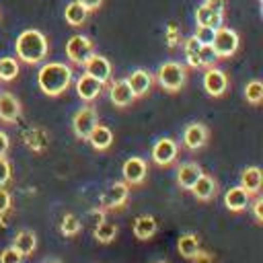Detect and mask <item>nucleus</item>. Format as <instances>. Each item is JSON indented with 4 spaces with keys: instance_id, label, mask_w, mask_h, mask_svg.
I'll list each match as a JSON object with an SVG mask.
<instances>
[{
    "instance_id": "obj_39",
    "label": "nucleus",
    "mask_w": 263,
    "mask_h": 263,
    "mask_svg": "<svg viewBox=\"0 0 263 263\" xmlns=\"http://www.w3.org/2000/svg\"><path fill=\"white\" fill-rule=\"evenodd\" d=\"M191 259H193V263H214L212 255H208V253H203V251H197Z\"/></svg>"
},
{
    "instance_id": "obj_40",
    "label": "nucleus",
    "mask_w": 263,
    "mask_h": 263,
    "mask_svg": "<svg viewBox=\"0 0 263 263\" xmlns=\"http://www.w3.org/2000/svg\"><path fill=\"white\" fill-rule=\"evenodd\" d=\"M8 148H10V140H8L6 132H0V156H6Z\"/></svg>"
},
{
    "instance_id": "obj_12",
    "label": "nucleus",
    "mask_w": 263,
    "mask_h": 263,
    "mask_svg": "<svg viewBox=\"0 0 263 263\" xmlns=\"http://www.w3.org/2000/svg\"><path fill=\"white\" fill-rule=\"evenodd\" d=\"M208 142V127L203 123H189L183 132V144L187 150H199Z\"/></svg>"
},
{
    "instance_id": "obj_11",
    "label": "nucleus",
    "mask_w": 263,
    "mask_h": 263,
    "mask_svg": "<svg viewBox=\"0 0 263 263\" xmlns=\"http://www.w3.org/2000/svg\"><path fill=\"white\" fill-rule=\"evenodd\" d=\"M121 173H123V179H125L127 185H140V183H144V179L148 175V166H146V162L142 158L132 156V158H127L123 162Z\"/></svg>"
},
{
    "instance_id": "obj_16",
    "label": "nucleus",
    "mask_w": 263,
    "mask_h": 263,
    "mask_svg": "<svg viewBox=\"0 0 263 263\" xmlns=\"http://www.w3.org/2000/svg\"><path fill=\"white\" fill-rule=\"evenodd\" d=\"M109 99H111V103L115 107H127V105H132L136 101L127 80H115L111 84V88H109Z\"/></svg>"
},
{
    "instance_id": "obj_19",
    "label": "nucleus",
    "mask_w": 263,
    "mask_h": 263,
    "mask_svg": "<svg viewBox=\"0 0 263 263\" xmlns=\"http://www.w3.org/2000/svg\"><path fill=\"white\" fill-rule=\"evenodd\" d=\"M156 230H158V224H156V218H154V216L142 214V216H138L136 222H134V234H136V238H140V240L152 238V236L156 234Z\"/></svg>"
},
{
    "instance_id": "obj_7",
    "label": "nucleus",
    "mask_w": 263,
    "mask_h": 263,
    "mask_svg": "<svg viewBox=\"0 0 263 263\" xmlns=\"http://www.w3.org/2000/svg\"><path fill=\"white\" fill-rule=\"evenodd\" d=\"M127 195H129V185L127 183H121V181H115L111 183L99 197V203L103 210H111V208H119L127 201Z\"/></svg>"
},
{
    "instance_id": "obj_29",
    "label": "nucleus",
    "mask_w": 263,
    "mask_h": 263,
    "mask_svg": "<svg viewBox=\"0 0 263 263\" xmlns=\"http://www.w3.org/2000/svg\"><path fill=\"white\" fill-rule=\"evenodd\" d=\"M18 76V62L14 58H0V80L10 82Z\"/></svg>"
},
{
    "instance_id": "obj_38",
    "label": "nucleus",
    "mask_w": 263,
    "mask_h": 263,
    "mask_svg": "<svg viewBox=\"0 0 263 263\" xmlns=\"http://www.w3.org/2000/svg\"><path fill=\"white\" fill-rule=\"evenodd\" d=\"M6 210H10V193L0 187V214Z\"/></svg>"
},
{
    "instance_id": "obj_25",
    "label": "nucleus",
    "mask_w": 263,
    "mask_h": 263,
    "mask_svg": "<svg viewBox=\"0 0 263 263\" xmlns=\"http://www.w3.org/2000/svg\"><path fill=\"white\" fill-rule=\"evenodd\" d=\"M64 16H66V23H68V25H72V27H80V25L86 21L88 10H86L78 0H74V2H70V4L66 6Z\"/></svg>"
},
{
    "instance_id": "obj_30",
    "label": "nucleus",
    "mask_w": 263,
    "mask_h": 263,
    "mask_svg": "<svg viewBox=\"0 0 263 263\" xmlns=\"http://www.w3.org/2000/svg\"><path fill=\"white\" fill-rule=\"evenodd\" d=\"M80 228H82V224H80V218H78V216H74V214H66V216L62 218L60 232H62L64 236H74V234L80 232Z\"/></svg>"
},
{
    "instance_id": "obj_1",
    "label": "nucleus",
    "mask_w": 263,
    "mask_h": 263,
    "mask_svg": "<svg viewBox=\"0 0 263 263\" xmlns=\"http://www.w3.org/2000/svg\"><path fill=\"white\" fill-rule=\"evenodd\" d=\"M72 82V68L62 62H47L37 72V84L47 97H60Z\"/></svg>"
},
{
    "instance_id": "obj_17",
    "label": "nucleus",
    "mask_w": 263,
    "mask_h": 263,
    "mask_svg": "<svg viewBox=\"0 0 263 263\" xmlns=\"http://www.w3.org/2000/svg\"><path fill=\"white\" fill-rule=\"evenodd\" d=\"M21 115V103L10 92H0V119L6 123L16 121Z\"/></svg>"
},
{
    "instance_id": "obj_10",
    "label": "nucleus",
    "mask_w": 263,
    "mask_h": 263,
    "mask_svg": "<svg viewBox=\"0 0 263 263\" xmlns=\"http://www.w3.org/2000/svg\"><path fill=\"white\" fill-rule=\"evenodd\" d=\"M82 66H84V74L97 78V80L103 82V84L109 82V78H111V64H109L107 58H103V55H99V53H92Z\"/></svg>"
},
{
    "instance_id": "obj_15",
    "label": "nucleus",
    "mask_w": 263,
    "mask_h": 263,
    "mask_svg": "<svg viewBox=\"0 0 263 263\" xmlns=\"http://www.w3.org/2000/svg\"><path fill=\"white\" fill-rule=\"evenodd\" d=\"M125 80H127V84H129V88H132V92H134L136 99L138 97H144L150 90V86H152V74L148 70H142V68L134 70Z\"/></svg>"
},
{
    "instance_id": "obj_22",
    "label": "nucleus",
    "mask_w": 263,
    "mask_h": 263,
    "mask_svg": "<svg viewBox=\"0 0 263 263\" xmlns=\"http://www.w3.org/2000/svg\"><path fill=\"white\" fill-rule=\"evenodd\" d=\"M261 181H263V177H261V168L259 166H247L242 171V175H240V187L247 189L251 195L259 193Z\"/></svg>"
},
{
    "instance_id": "obj_42",
    "label": "nucleus",
    "mask_w": 263,
    "mask_h": 263,
    "mask_svg": "<svg viewBox=\"0 0 263 263\" xmlns=\"http://www.w3.org/2000/svg\"><path fill=\"white\" fill-rule=\"evenodd\" d=\"M78 2H80L88 12H90V10H97V8L103 4V0H78Z\"/></svg>"
},
{
    "instance_id": "obj_33",
    "label": "nucleus",
    "mask_w": 263,
    "mask_h": 263,
    "mask_svg": "<svg viewBox=\"0 0 263 263\" xmlns=\"http://www.w3.org/2000/svg\"><path fill=\"white\" fill-rule=\"evenodd\" d=\"M214 35H216V29H212V27H203V25H197L195 39H197L201 45H212Z\"/></svg>"
},
{
    "instance_id": "obj_2",
    "label": "nucleus",
    "mask_w": 263,
    "mask_h": 263,
    "mask_svg": "<svg viewBox=\"0 0 263 263\" xmlns=\"http://www.w3.org/2000/svg\"><path fill=\"white\" fill-rule=\"evenodd\" d=\"M14 49L25 64H39L47 55V37L37 29H27L16 37Z\"/></svg>"
},
{
    "instance_id": "obj_21",
    "label": "nucleus",
    "mask_w": 263,
    "mask_h": 263,
    "mask_svg": "<svg viewBox=\"0 0 263 263\" xmlns=\"http://www.w3.org/2000/svg\"><path fill=\"white\" fill-rule=\"evenodd\" d=\"M86 140L90 142V146H92L95 150H107V148L113 144V132H111L109 127L97 123V125L92 127V132L88 134Z\"/></svg>"
},
{
    "instance_id": "obj_6",
    "label": "nucleus",
    "mask_w": 263,
    "mask_h": 263,
    "mask_svg": "<svg viewBox=\"0 0 263 263\" xmlns=\"http://www.w3.org/2000/svg\"><path fill=\"white\" fill-rule=\"evenodd\" d=\"M99 123V117H97V111L92 107H82L74 113L72 117V129H74V136L80 138V140H86L88 134L92 132V127Z\"/></svg>"
},
{
    "instance_id": "obj_8",
    "label": "nucleus",
    "mask_w": 263,
    "mask_h": 263,
    "mask_svg": "<svg viewBox=\"0 0 263 263\" xmlns=\"http://www.w3.org/2000/svg\"><path fill=\"white\" fill-rule=\"evenodd\" d=\"M177 152H179V146L175 140L171 138H160L154 142L152 146V160L154 164L158 166H168L175 158H177Z\"/></svg>"
},
{
    "instance_id": "obj_41",
    "label": "nucleus",
    "mask_w": 263,
    "mask_h": 263,
    "mask_svg": "<svg viewBox=\"0 0 263 263\" xmlns=\"http://www.w3.org/2000/svg\"><path fill=\"white\" fill-rule=\"evenodd\" d=\"M203 4H205V6H210V8H214V10H218V12H224L226 0H205Z\"/></svg>"
},
{
    "instance_id": "obj_36",
    "label": "nucleus",
    "mask_w": 263,
    "mask_h": 263,
    "mask_svg": "<svg viewBox=\"0 0 263 263\" xmlns=\"http://www.w3.org/2000/svg\"><path fill=\"white\" fill-rule=\"evenodd\" d=\"M10 175H12L10 162H8L4 156H0V187H4V185L10 181Z\"/></svg>"
},
{
    "instance_id": "obj_32",
    "label": "nucleus",
    "mask_w": 263,
    "mask_h": 263,
    "mask_svg": "<svg viewBox=\"0 0 263 263\" xmlns=\"http://www.w3.org/2000/svg\"><path fill=\"white\" fill-rule=\"evenodd\" d=\"M218 60H220V58H218V53L214 51L212 45H201V49H199V66L212 68V66H216Z\"/></svg>"
},
{
    "instance_id": "obj_24",
    "label": "nucleus",
    "mask_w": 263,
    "mask_h": 263,
    "mask_svg": "<svg viewBox=\"0 0 263 263\" xmlns=\"http://www.w3.org/2000/svg\"><path fill=\"white\" fill-rule=\"evenodd\" d=\"M12 247L25 257V255H31L35 249H37V236L33 230H18L14 240H12Z\"/></svg>"
},
{
    "instance_id": "obj_35",
    "label": "nucleus",
    "mask_w": 263,
    "mask_h": 263,
    "mask_svg": "<svg viewBox=\"0 0 263 263\" xmlns=\"http://www.w3.org/2000/svg\"><path fill=\"white\" fill-rule=\"evenodd\" d=\"M164 39H166L168 47H177L179 41H181V31H179V27H177V25H168L166 31H164Z\"/></svg>"
},
{
    "instance_id": "obj_4",
    "label": "nucleus",
    "mask_w": 263,
    "mask_h": 263,
    "mask_svg": "<svg viewBox=\"0 0 263 263\" xmlns=\"http://www.w3.org/2000/svg\"><path fill=\"white\" fill-rule=\"evenodd\" d=\"M92 53H95V45L86 35H72L66 41V55L72 64L82 66Z\"/></svg>"
},
{
    "instance_id": "obj_3",
    "label": "nucleus",
    "mask_w": 263,
    "mask_h": 263,
    "mask_svg": "<svg viewBox=\"0 0 263 263\" xmlns=\"http://www.w3.org/2000/svg\"><path fill=\"white\" fill-rule=\"evenodd\" d=\"M156 78H158V84L168 90V92H177L183 88L185 80H187V70L185 66H181L179 62H164L158 72H156Z\"/></svg>"
},
{
    "instance_id": "obj_28",
    "label": "nucleus",
    "mask_w": 263,
    "mask_h": 263,
    "mask_svg": "<svg viewBox=\"0 0 263 263\" xmlns=\"http://www.w3.org/2000/svg\"><path fill=\"white\" fill-rule=\"evenodd\" d=\"M92 234H95V238L99 240V242H103V245H107V242H111L113 238H115V234H117V226L113 224V222H99L95 228H92Z\"/></svg>"
},
{
    "instance_id": "obj_9",
    "label": "nucleus",
    "mask_w": 263,
    "mask_h": 263,
    "mask_svg": "<svg viewBox=\"0 0 263 263\" xmlns=\"http://www.w3.org/2000/svg\"><path fill=\"white\" fill-rule=\"evenodd\" d=\"M201 82H203V88H205V92L210 97H222L226 92V88H228L226 74L216 66H212V68H208L203 72V80Z\"/></svg>"
},
{
    "instance_id": "obj_27",
    "label": "nucleus",
    "mask_w": 263,
    "mask_h": 263,
    "mask_svg": "<svg viewBox=\"0 0 263 263\" xmlns=\"http://www.w3.org/2000/svg\"><path fill=\"white\" fill-rule=\"evenodd\" d=\"M183 49H185L187 64H189L191 68H201V66H199V49H201V43L195 39V35H191L189 39H185Z\"/></svg>"
},
{
    "instance_id": "obj_13",
    "label": "nucleus",
    "mask_w": 263,
    "mask_h": 263,
    "mask_svg": "<svg viewBox=\"0 0 263 263\" xmlns=\"http://www.w3.org/2000/svg\"><path fill=\"white\" fill-rule=\"evenodd\" d=\"M103 82H99L97 78H92V76H88V74H82L78 80H76V92H78V97L82 99V101H86V103H90V101H95L101 92H103Z\"/></svg>"
},
{
    "instance_id": "obj_20",
    "label": "nucleus",
    "mask_w": 263,
    "mask_h": 263,
    "mask_svg": "<svg viewBox=\"0 0 263 263\" xmlns=\"http://www.w3.org/2000/svg\"><path fill=\"white\" fill-rule=\"evenodd\" d=\"M195 21L197 25H203V27H212V29H220L222 23H224V12H218L205 4H201L197 10H195Z\"/></svg>"
},
{
    "instance_id": "obj_23",
    "label": "nucleus",
    "mask_w": 263,
    "mask_h": 263,
    "mask_svg": "<svg viewBox=\"0 0 263 263\" xmlns=\"http://www.w3.org/2000/svg\"><path fill=\"white\" fill-rule=\"evenodd\" d=\"M216 181L212 179V177H208V175H201L197 181H195V185L191 187V193L197 197V199H201V201H210L214 195H216Z\"/></svg>"
},
{
    "instance_id": "obj_14",
    "label": "nucleus",
    "mask_w": 263,
    "mask_h": 263,
    "mask_svg": "<svg viewBox=\"0 0 263 263\" xmlns=\"http://www.w3.org/2000/svg\"><path fill=\"white\" fill-rule=\"evenodd\" d=\"M249 203H251V193L247 189H242L240 185L230 187L224 195V205L230 212H242L245 208H249Z\"/></svg>"
},
{
    "instance_id": "obj_44",
    "label": "nucleus",
    "mask_w": 263,
    "mask_h": 263,
    "mask_svg": "<svg viewBox=\"0 0 263 263\" xmlns=\"http://www.w3.org/2000/svg\"><path fill=\"white\" fill-rule=\"evenodd\" d=\"M154 263H166V261H154Z\"/></svg>"
},
{
    "instance_id": "obj_34",
    "label": "nucleus",
    "mask_w": 263,
    "mask_h": 263,
    "mask_svg": "<svg viewBox=\"0 0 263 263\" xmlns=\"http://www.w3.org/2000/svg\"><path fill=\"white\" fill-rule=\"evenodd\" d=\"M0 263H23V255L10 245L0 253Z\"/></svg>"
},
{
    "instance_id": "obj_26",
    "label": "nucleus",
    "mask_w": 263,
    "mask_h": 263,
    "mask_svg": "<svg viewBox=\"0 0 263 263\" xmlns=\"http://www.w3.org/2000/svg\"><path fill=\"white\" fill-rule=\"evenodd\" d=\"M177 249H179V253H181L185 259H191V257L199 251V238H197L195 234H191V232H185V234L179 236Z\"/></svg>"
},
{
    "instance_id": "obj_31",
    "label": "nucleus",
    "mask_w": 263,
    "mask_h": 263,
    "mask_svg": "<svg viewBox=\"0 0 263 263\" xmlns=\"http://www.w3.org/2000/svg\"><path fill=\"white\" fill-rule=\"evenodd\" d=\"M245 99L247 103L251 105H259L263 101V84L259 80H251L247 86H245Z\"/></svg>"
},
{
    "instance_id": "obj_5",
    "label": "nucleus",
    "mask_w": 263,
    "mask_h": 263,
    "mask_svg": "<svg viewBox=\"0 0 263 263\" xmlns=\"http://www.w3.org/2000/svg\"><path fill=\"white\" fill-rule=\"evenodd\" d=\"M212 47L218 53V58H230L238 49V33L234 29H228V27L216 29Z\"/></svg>"
},
{
    "instance_id": "obj_18",
    "label": "nucleus",
    "mask_w": 263,
    "mask_h": 263,
    "mask_svg": "<svg viewBox=\"0 0 263 263\" xmlns=\"http://www.w3.org/2000/svg\"><path fill=\"white\" fill-rule=\"evenodd\" d=\"M201 168L199 164L195 162H183L179 168H177V183L183 187V189H191L195 185V181L201 177Z\"/></svg>"
},
{
    "instance_id": "obj_43",
    "label": "nucleus",
    "mask_w": 263,
    "mask_h": 263,
    "mask_svg": "<svg viewBox=\"0 0 263 263\" xmlns=\"http://www.w3.org/2000/svg\"><path fill=\"white\" fill-rule=\"evenodd\" d=\"M43 263H62V261H60V259H45Z\"/></svg>"
},
{
    "instance_id": "obj_37",
    "label": "nucleus",
    "mask_w": 263,
    "mask_h": 263,
    "mask_svg": "<svg viewBox=\"0 0 263 263\" xmlns=\"http://www.w3.org/2000/svg\"><path fill=\"white\" fill-rule=\"evenodd\" d=\"M253 216H255L257 224L263 222V199H261V197H257V199L253 201Z\"/></svg>"
}]
</instances>
